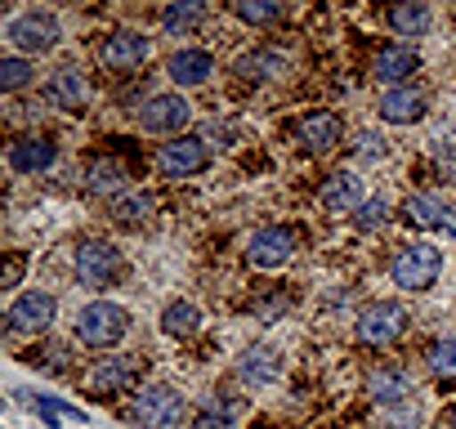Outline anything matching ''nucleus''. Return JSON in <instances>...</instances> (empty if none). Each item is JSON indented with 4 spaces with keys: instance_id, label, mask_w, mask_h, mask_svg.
<instances>
[{
    "instance_id": "393cba45",
    "label": "nucleus",
    "mask_w": 456,
    "mask_h": 429,
    "mask_svg": "<svg viewBox=\"0 0 456 429\" xmlns=\"http://www.w3.org/2000/svg\"><path fill=\"white\" fill-rule=\"evenodd\" d=\"M201 19H206V5H201V0H179V5L161 10V28H166L170 36H183V32H192Z\"/></svg>"
},
{
    "instance_id": "aec40b11",
    "label": "nucleus",
    "mask_w": 456,
    "mask_h": 429,
    "mask_svg": "<svg viewBox=\"0 0 456 429\" xmlns=\"http://www.w3.org/2000/svg\"><path fill=\"white\" fill-rule=\"evenodd\" d=\"M86 188L94 192V197H121V192H130V170L117 161V157H99V161H90V170H86Z\"/></svg>"
},
{
    "instance_id": "4be33fe9",
    "label": "nucleus",
    "mask_w": 456,
    "mask_h": 429,
    "mask_svg": "<svg viewBox=\"0 0 456 429\" xmlns=\"http://www.w3.org/2000/svg\"><path fill=\"white\" fill-rule=\"evenodd\" d=\"M157 214V197L152 192H143V188H130V192H121L117 201H112V220L121 224V229H139V224H148Z\"/></svg>"
},
{
    "instance_id": "20e7f679",
    "label": "nucleus",
    "mask_w": 456,
    "mask_h": 429,
    "mask_svg": "<svg viewBox=\"0 0 456 429\" xmlns=\"http://www.w3.org/2000/svg\"><path fill=\"white\" fill-rule=\"evenodd\" d=\"M403 331H407V309H403V304H394V300H371V304L358 309V322H354L358 344L385 349V344H394Z\"/></svg>"
},
{
    "instance_id": "c756f323",
    "label": "nucleus",
    "mask_w": 456,
    "mask_h": 429,
    "mask_svg": "<svg viewBox=\"0 0 456 429\" xmlns=\"http://www.w3.org/2000/svg\"><path fill=\"white\" fill-rule=\"evenodd\" d=\"M37 81V63L32 59H0V90L5 94H19V90H28Z\"/></svg>"
},
{
    "instance_id": "bb28decb",
    "label": "nucleus",
    "mask_w": 456,
    "mask_h": 429,
    "mask_svg": "<svg viewBox=\"0 0 456 429\" xmlns=\"http://www.w3.org/2000/svg\"><path fill=\"white\" fill-rule=\"evenodd\" d=\"M197 327H201V313H197V304H188V300H175V304H166V313H161V331L166 336H197Z\"/></svg>"
},
{
    "instance_id": "a211bd4d",
    "label": "nucleus",
    "mask_w": 456,
    "mask_h": 429,
    "mask_svg": "<svg viewBox=\"0 0 456 429\" xmlns=\"http://www.w3.org/2000/svg\"><path fill=\"white\" fill-rule=\"evenodd\" d=\"M139 358H130V353H117V358H99L94 362V371H90V384L99 389V393H126L134 380H139Z\"/></svg>"
},
{
    "instance_id": "cd10ccee",
    "label": "nucleus",
    "mask_w": 456,
    "mask_h": 429,
    "mask_svg": "<svg viewBox=\"0 0 456 429\" xmlns=\"http://www.w3.org/2000/svg\"><path fill=\"white\" fill-rule=\"evenodd\" d=\"M425 367H429L434 380L456 384V340H434V344L425 349Z\"/></svg>"
},
{
    "instance_id": "a878e982",
    "label": "nucleus",
    "mask_w": 456,
    "mask_h": 429,
    "mask_svg": "<svg viewBox=\"0 0 456 429\" xmlns=\"http://www.w3.org/2000/svg\"><path fill=\"white\" fill-rule=\"evenodd\" d=\"M233 72H238L242 81H269L273 72H282V54H278V50H256V54H242V59L233 63Z\"/></svg>"
},
{
    "instance_id": "1a4fd4ad",
    "label": "nucleus",
    "mask_w": 456,
    "mask_h": 429,
    "mask_svg": "<svg viewBox=\"0 0 456 429\" xmlns=\"http://www.w3.org/2000/svg\"><path fill=\"white\" fill-rule=\"evenodd\" d=\"M152 54V41L143 32H112L108 41H99V63L108 72H134L143 68Z\"/></svg>"
},
{
    "instance_id": "9d476101",
    "label": "nucleus",
    "mask_w": 456,
    "mask_h": 429,
    "mask_svg": "<svg viewBox=\"0 0 456 429\" xmlns=\"http://www.w3.org/2000/svg\"><path fill=\"white\" fill-rule=\"evenodd\" d=\"M54 309H59V300H54L50 291H23V295L10 304L5 322H10V331H19V336H37V331H45V327L54 322Z\"/></svg>"
},
{
    "instance_id": "dca6fc26",
    "label": "nucleus",
    "mask_w": 456,
    "mask_h": 429,
    "mask_svg": "<svg viewBox=\"0 0 456 429\" xmlns=\"http://www.w3.org/2000/svg\"><path fill=\"white\" fill-rule=\"evenodd\" d=\"M420 68V54L411 50V45H385L376 59H371V77L380 81V85H389V90H398V85H407V77Z\"/></svg>"
},
{
    "instance_id": "7c9ffc66",
    "label": "nucleus",
    "mask_w": 456,
    "mask_h": 429,
    "mask_svg": "<svg viewBox=\"0 0 456 429\" xmlns=\"http://www.w3.org/2000/svg\"><path fill=\"white\" fill-rule=\"evenodd\" d=\"M233 14H238L242 23H251V28H269V23H278L287 10L278 5V0H238Z\"/></svg>"
},
{
    "instance_id": "f03ea898",
    "label": "nucleus",
    "mask_w": 456,
    "mask_h": 429,
    "mask_svg": "<svg viewBox=\"0 0 456 429\" xmlns=\"http://www.w3.org/2000/svg\"><path fill=\"white\" fill-rule=\"evenodd\" d=\"M183 411H188V398L175 384H143L134 393V407H130L139 429H179Z\"/></svg>"
},
{
    "instance_id": "9b49d317",
    "label": "nucleus",
    "mask_w": 456,
    "mask_h": 429,
    "mask_svg": "<svg viewBox=\"0 0 456 429\" xmlns=\"http://www.w3.org/2000/svg\"><path fill=\"white\" fill-rule=\"evenodd\" d=\"M291 255H296V233L282 224H269V229L251 233V242H247V260L256 269H282Z\"/></svg>"
},
{
    "instance_id": "b1692460",
    "label": "nucleus",
    "mask_w": 456,
    "mask_h": 429,
    "mask_svg": "<svg viewBox=\"0 0 456 429\" xmlns=\"http://www.w3.org/2000/svg\"><path fill=\"white\" fill-rule=\"evenodd\" d=\"M367 393L376 398V402H394V407H403L407 402V393H411V384H407V376L403 371H394V367H376L371 376H367Z\"/></svg>"
},
{
    "instance_id": "39448f33",
    "label": "nucleus",
    "mask_w": 456,
    "mask_h": 429,
    "mask_svg": "<svg viewBox=\"0 0 456 429\" xmlns=\"http://www.w3.org/2000/svg\"><path fill=\"white\" fill-rule=\"evenodd\" d=\"M72 273H77L81 287L103 291V287H112V282L126 273V260H121V251L108 247V242H81V247H77V260H72Z\"/></svg>"
},
{
    "instance_id": "f704fd0d",
    "label": "nucleus",
    "mask_w": 456,
    "mask_h": 429,
    "mask_svg": "<svg viewBox=\"0 0 456 429\" xmlns=\"http://www.w3.org/2000/svg\"><path fill=\"white\" fill-rule=\"evenodd\" d=\"M358 143H362V152H367V157H380V152H385V148H380V139H376V134H362V139H358Z\"/></svg>"
},
{
    "instance_id": "f257e3e1",
    "label": "nucleus",
    "mask_w": 456,
    "mask_h": 429,
    "mask_svg": "<svg viewBox=\"0 0 456 429\" xmlns=\"http://www.w3.org/2000/svg\"><path fill=\"white\" fill-rule=\"evenodd\" d=\"M126 331H130V313L117 300H90L77 313V340L90 349H112V344H121Z\"/></svg>"
},
{
    "instance_id": "2f4dec72",
    "label": "nucleus",
    "mask_w": 456,
    "mask_h": 429,
    "mask_svg": "<svg viewBox=\"0 0 456 429\" xmlns=\"http://www.w3.org/2000/svg\"><path fill=\"white\" fill-rule=\"evenodd\" d=\"M389 220V201L385 197H371V201H362V210L354 214V224L362 229V233H371V229H380Z\"/></svg>"
},
{
    "instance_id": "72a5a7b5",
    "label": "nucleus",
    "mask_w": 456,
    "mask_h": 429,
    "mask_svg": "<svg viewBox=\"0 0 456 429\" xmlns=\"http://www.w3.org/2000/svg\"><path fill=\"white\" fill-rule=\"evenodd\" d=\"M192 429H228V420H224V416H215V411H201V416L192 420Z\"/></svg>"
},
{
    "instance_id": "ddd939ff",
    "label": "nucleus",
    "mask_w": 456,
    "mask_h": 429,
    "mask_svg": "<svg viewBox=\"0 0 456 429\" xmlns=\"http://www.w3.org/2000/svg\"><path fill=\"white\" fill-rule=\"evenodd\" d=\"M318 201H322V210H331V214L362 210V201H367V183H362L354 170H336V174H327V179H322Z\"/></svg>"
},
{
    "instance_id": "5701e85b",
    "label": "nucleus",
    "mask_w": 456,
    "mask_h": 429,
    "mask_svg": "<svg viewBox=\"0 0 456 429\" xmlns=\"http://www.w3.org/2000/svg\"><path fill=\"white\" fill-rule=\"evenodd\" d=\"M447 206L452 201H443V197H429V192H411L407 201H403V214L416 224V229H447Z\"/></svg>"
},
{
    "instance_id": "c9c22d12",
    "label": "nucleus",
    "mask_w": 456,
    "mask_h": 429,
    "mask_svg": "<svg viewBox=\"0 0 456 429\" xmlns=\"http://www.w3.org/2000/svg\"><path fill=\"white\" fill-rule=\"evenodd\" d=\"M443 233H447V238H456V201L447 206V229H443Z\"/></svg>"
},
{
    "instance_id": "473e14b6",
    "label": "nucleus",
    "mask_w": 456,
    "mask_h": 429,
    "mask_svg": "<svg viewBox=\"0 0 456 429\" xmlns=\"http://www.w3.org/2000/svg\"><path fill=\"white\" fill-rule=\"evenodd\" d=\"M23 269H28V260H23V255H10V264H5V287H19Z\"/></svg>"
},
{
    "instance_id": "6ab92c4d",
    "label": "nucleus",
    "mask_w": 456,
    "mask_h": 429,
    "mask_svg": "<svg viewBox=\"0 0 456 429\" xmlns=\"http://www.w3.org/2000/svg\"><path fill=\"white\" fill-rule=\"evenodd\" d=\"M210 72H215V59H210L206 50H179V54H170V63H166V77H170L179 90L206 85Z\"/></svg>"
},
{
    "instance_id": "6e6552de",
    "label": "nucleus",
    "mask_w": 456,
    "mask_h": 429,
    "mask_svg": "<svg viewBox=\"0 0 456 429\" xmlns=\"http://www.w3.org/2000/svg\"><path fill=\"white\" fill-rule=\"evenodd\" d=\"M5 36H10V45L23 50V54H50V50L59 45V23H54L50 14H41V10H28V14H19V19L5 28Z\"/></svg>"
},
{
    "instance_id": "c85d7f7f",
    "label": "nucleus",
    "mask_w": 456,
    "mask_h": 429,
    "mask_svg": "<svg viewBox=\"0 0 456 429\" xmlns=\"http://www.w3.org/2000/svg\"><path fill=\"white\" fill-rule=\"evenodd\" d=\"M278 371H282V362H278L273 349H247V353H242V380L265 384V380H273Z\"/></svg>"
},
{
    "instance_id": "f3484780",
    "label": "nucleus",
    "mask_w": 456,
    "mask_h": 429,
    "mask_svg": "<svg viewBox=\"0 0 456 429\" xmlns=\"http://www.w3.org/2000/svg\"><path fill=\"white\" fill-rule=\"evenodd\" d=\"M425 108H429V99L420 85H398V90H385V99H380V117L389 125H416L425 117Z\"/></svg>"
},
{
    "instance_id": "7ed1b4c3",
    "label": "nucleus",
    "mask_w": 456,
    "mask_h": 429,
    "mask_svg": "<svg viewBox=\"0 0 456 429\" xmlns=\"http://www.w3.org/2000/svg\"><path fill=\"white\" fill-rule=\"evenodd\" d=\"M438 273H443V251L429 247V242L403 247V251L394 255V264H389V278H394V287H403V291H429V287L438 282Z\"/></svg>"
},
{
    "instance_id": "0eeeda50",
    "label": "nucleus",
    "mask_w": 456,
    "mask_h": 429,
    "mask_svg": "<svg viewBox=\"0 0 456 429\" xmlns=\"http://www.w3.org/2000/svg\"><path fill=\"white\" fill-rule=\"evenodd\" d=\"M139 125L148 134H166V139H179L188 125H192V103L183 94H152L143 108H139Z\"/></svg>"
},
{
    "instance_id": "e433bc0d",
    "label": "nucleus",
    "mask_w": 456,
    "mask_h": 429,
    "mask_svg": "<svg viewBox=\"0 0 456 429\" xmlns=\"http://www.w3.org/2000/svg\"><path fill=\"white\" fill-rule=\"evenodd\" d=\"M452 429H456V411H452Z\"/></svg>"
},
{
    "instance_id": "4468645a",
    "label": "nucleus",
    "mask_w": 456,
    "mask_h": 429,
    "mask_svg": "<svg viewBox=\"0 0 456 429\" xmlns=\"http://www.w3.org/2000/svg\"><path fill=\"white\" fill-rule=\"evenodd\" d=\"M45 99H50V108H63V112H86V103H90V81H86V72L81 68H59L54 77H50V85H45Z\"/></svg>"
},
{
    "instance_id": "f8f14e48",
    "label": "nucleus",
    "mask_w": 456,
    "mask_h": 429,
    "mask_svg": "<svg viewBox=\"0 0 456 429\" xmlns=\"http://www.w3.org/2000/svg\"><path fill=\"white\" fill-rule=\"evenodd\" d=\"M5 161H10L14 174H45V170L59 161V148H54V139H45V134H23V139L10 143Z\"/></svg>"
},
{
    "instance_id": "423d86ee",
    "label": "nucleus",
    "mask_w": 456,
    "mask_h": 429,
    "mask_svg": "<svg viewBox=\"0 0 456 429\" xmlns=\"http://www.w3.org/2000/svg\"><path fill=\"white\" fill-rule=\"evenodd\" d=\"M206 166H210V148H206V139H197V134H179V139H170V143L157 148V170H161V179H192V174H201Z\"/></svg>"
},
{
    "instance_id": "2eb2a0df",
    "label": "nucleus",
    "mask_w": 456,
    "mask_h": 429,
    "mask_svg": "<svg viewBox=\"0 0 456 429\" xmlns=\"http://www.w3.org/2000/svg\"><path fill=\"white\" fill-rule=\"evenodd\" d=\"M340 134H345L340 117H336V112H322V108H314V112H305V117L296 121V139H300V148H309V152H331V148L340 143Z\"/></svg>"
},
{
    "instance_id": "412c9836",
    "label": "nucleus",
    "mask_w": 456,
    "mask_h": 429,
    "mask_svg": "<svg viewBox=\"0 0 456 429\" xmlns=\"http://www.w3.org/2000/svg\"><path fill=\"white\" fill-rule=\"evenodd\" d=\"M389 28H394V36H403V45L407 41H420L434 28V10L429 5H416V0H403V5L389 10Z\"/></svg>"
}]
</instances>
